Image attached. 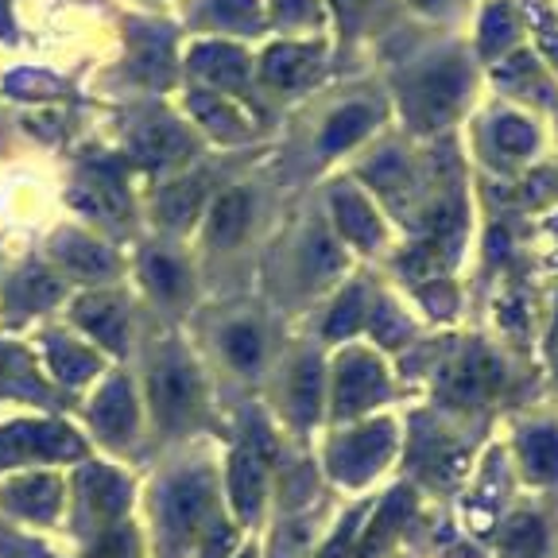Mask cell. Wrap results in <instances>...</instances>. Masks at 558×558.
<instances>
[{
    "mask_svg": "<svg viewBox=\"0 0 558 558\" xmlns=\"http://www.w3.org/2000/svg\"><path fill=\"white\" fill-rule=\"evenodd\" d=\"M151 408L167 430H183L202 408V380L198 368L179 353H167L151 368Z\"/></svg>",
    "mask_w": 558,
    "mask_h": 558,
    "instance_id": "cell-1",
    "label": "cell"
},
{
    "mask_svg": "<svg viewBox=\"0 0 558 558\" xmlns=\"http://www.w3.org/2000/svg\"><path fill=\"white\" fill-rule=\"evenodd\" d=\"M44 458V462H78L86 442L62 423H12L0 427V465H16Z\"/></svg>",
    "mask_w": 558,
    "mask_h": 558,
    "instance_id": "cell-2",
    "label": "cell"
},
{
    "mask_svg": "<svg viewBox=\"0 0 558 558\" xmlns=\"http://www.w3.org/2000/svg\"><path fill=\"white\" fill-rule=\"evenodd\" d=\"M209 505H214V477L209 473H183L163 488L159 497V520H163V532L171 539V547H183L198 523L206 520Z\"/></svg>",
    "mask_w": 558,
    "mask_h": 558,
    "instance_id": "cell-3",
    "label": "cell"
},
{
    "mask_svg": "<svg viewBox=\"0 0 558 558\" xmlns=\"http://www.w3.org/2000/svg\"><path fill=\"white\" fill-rule=\"evenodd\" d=\"M396 446V435H392V423H368V427L353 430L345 435L341 442H333L330 450V473L345 485H361L368 481L384 462H388V453Z\"/></svg>",
    "mask_w": 558,
    "mask_h": 558,
    "instance_id": "cell-4",
    "label": "cell"
},
{
    "mask_svg": "<svg viewBox=\"0 0 558 558\" xmlns=\"http://www.w3.org/2000/svg\"><path fill=\"white\" fill-rule=\"evenodd\" d=\"M462 94H465V66L450 62V66H438L430 74H423L411 86V94L403 97V113L415 121V129H438L462 105Z\"/></svg>",
    "mask_w": 558,
    "mask_h": 558,
    "instance_id": "cell-5",
    "label": "cell"
},
{
    "mask_svg": "<svg viewBox=\"0 0 558 558\" xmlns=\"http://www.w3.org/2000/svg\"><path fill=\"white\" fill-rule=\"evenodd\" d=\"M268 458H271V442L260 435H253L241 450L233 453L229 462V497L233 508L244 523L260 512V497H264V473H268Z\"/></svg>",
    "mask_w": 558,
    "mask_h": 558,
    "instance_id": "cell-6",
    "label": "cell"
},
{
    "mask_svg": "<svg viewBox=\"0 0 558 558\" xmlns=\"http://www.w3.org/2000/svg\"><path fill=\"white\" fill-rule=\"evenodd\" d=\"M388 396V373L376 357L353 349L338 361V415H357Z\"/></svg>",
    "mask_w": 558,
    "mask_h": 558,
    "instance_id": "cell-7",
    "label": "cell"
},
{
    "mask_svg": "<svg viewBox=\"0 0 558 558\" xmlns=\"http://www.w3.org/2000/svg\"><path fill=\"white\" fill-rule=\"evenodd\" d=\"M54 260L78 279H109L117 271V256L101 241L78 233V229L54 236Z\"/></svg>",
    "mask_w": 558,
    "mask_h": 558,
    "instance_id": "cell-8",
    "label": "cell"
},
{
    "mask_svg": "<svg viewBox=\"0 0 558 558\" xmlns=\"http://www.w3.org/2000/svg\"><path fill=\"white\" fill-rule=\"evenodd\" d=\"M74 202L109 221H121L124 214H129V198H124V191H121V174L109 163H97L82 174L78 186H74Z\"/></svg>",
    "mask_w": 558,
    "mask_h": 558,
    "instance_id": "cell-9",
    "label": "cell"
},
{
    "mask_svg": "<svg viewBox=\"0 0 558 558\" xmlns=\"http://www.w3.org/2000/svg\"><path fill=\"white\" fill-rule=\"evenodd\" d=\"M78 497L94 520L109 523L129 508V485L113 470H105V465H86L78 477Z\"/></svg>",
    "mask_w": 558,
    "mask_h": 558,
    "instance_id": "cell-10",
    "label": "cell"
},
{
    "mask_svg": "<svg viewBox=\"0 0 558 558\" xmlns=\"http://www.w3.org/2000/svg\"><path fill=\"white\" fill-rule=\"evenodd\" d=\"M4 500H9L20 515H27V520L47 523V520H54V512L62 508V485L51 473H32V477L12 481V485L4 488Z\"/></svg>",
    "mask_w": 558,
    "mask_h": 558,
    "instance_id": "cell-11",
    "label": "cell"
},
{
    "mask_svg": "<svg viewBox=\"0 0 558 558\" xmlns=\"http://www.w3.org/2000/svg\"><path fill=\"white\" fill-rule=\"evenodd\" d=\"M191 151H194L191 136L171 121L144 124V129L136 132V140H132V156L144 167H167V163H174V159L191 156Z\"/></svg>",
    "mask_w": 558,
    "mask_h": 558,
    "instance_id": "cell-12",
    "label": "cell"
},
{
    "mask_svg": "<svg viewBox=\"0 0 558 558\" xmlns=\"http://www.w3.org/2000/svg\"><path fill=\"white\" fill-rule=\"evenodd\" d=\"M94 427L101 430L105 438H129L132 435V427H136V403H132V388H129V380H109L97 392V400H94Z\"/></svg>",
    "mask_w": 558,
    "mask_h": 558,
    "instance_id": "cell-13",
    "label": "cell"
},
{
    "mask_svg": "<svg viewBox=\"0 0 558 558\" xmlns=\"http://www.w3.org/2000/svg\"><path fill=\"white\" fill-rule=\"evenodd\" d=\"M74 318H78V323L86 326V330L94 333L105 349H113V353H121L124 349V330H129V323H124V311H121L117 299L86 295L78 303V311H74Z\"/></svg>",
    "mask_w": 558,
    "mask_h": 558,
    "instance_id": "cell-14",
    "label": "cell"
},
{
    "mask_svg": "<svg viewBox=\"0 0 558 558\" xmlns=\"http://www.w3.org/2000/svg\"><path fill=\"white\" fill-rule=\"evenodd\" d=\"M191 70H198L202 78H209L214 86L229 89V86H241L244 82V74H248V59H244L241 47L202 44L191 51Z\"/></svg>",
    "mask_w": 558,
    "mask_h": 558,
    "instance_id": "cell-15",
    "label": "cell"
},
{
    "mask_svg": "<svg viewBox=\"0 0 558 558\" xmlns=\"http://www.w3.org/2000/svg\"><path fill=\"white\" fill-rule=\"evenodd\" d=\"M314 70H318V51H311V47L283 44L264 54V78L271 86H283V89L306 86L314 78Z\"/></svg>",
    "mask_w": 558,
    "mask_h": 558,
    "instance_id": "cell-16",
    "label": "cell"
},
{
    "mask_svg": "<svg viewBox=\"0 0 558 558\" xmlns=\"http://www.w3.org/2000/svg\"><path fill=\"white\" fill-rule=\"evenodd\" d=\"M333 214H338V226L345 233V241L361 244V248H373L380 241V221H376L373 206L361 198L357 191H333Z\"/></svg>",
    "mask_w": 558,
    "mask_h": 558,
    "instance_id": "cell-17",
    "label": "cell"
},
{
    "mask_svg": "<svg viewBox=\"0 0 558 558\" xmlns=\"http://www.w3.org/2000/svg\"><path fill=\"white\" fill-rule=\"evenodd\" d=\"M186 105H191V113L198 117V124H206L214 136H221V140H244V136H248V121H244V117L236 113L233 105H229L221 94L194 89Z\"/></svg>",
    "mask_w": 558,
    "mask_h": 558,
    "instance_id": "cell-18",
    "label": "cell"
},
{
    "mask_svg": "<svg viewBox=\"0 0 558 558\" xmlns=\"http://www.w3.org/2000/svg\"><path fill=\"white\" fill-rule=\"evenodd\" d=\"M59 295H62V283L51 276V271H47V268H27V271H20V276L12 279L9 306L16 314L47 311L51 303H59Z\"/></svg>",
    "mask_w": 558,
    "mask_h": 558,
    "instance_id": "cell-19",
    "label": "cell"
},
{
    "mask_svg": "<svg viewBox=\"0 0 558 558\" xmlns=\"http://www.w3.org/2000/svg\"><path fill=\"white\" fill-rule=\"evenodd\" d=\"M202 194H206L202 179H183V183H171L163 194H159V202H156L159 221H163L167 229H186L194 218H198Z\"/></svg>",
    "mask_w": 558,
    "mask_h": 558,
    "instance_id": "cell-20",
    "label": "cell"
},
{
    "mask_svg": "<svg viewBox=\"0 0 558 558\" xmlns=\"http://www.w3.org/2000/svg\"><path fill=\"white\" fill-rule=\"evenodd\" d=\"M408 512H411V493H392V497L384 500L380 512H376L373 523H368V532L361 535L357 558H373L376 550H384V543L400 532V523L408 520Z\"/></svg>",
    "mask_w": 558,
    "mask_h": 558,
    "instance_id": "cell-21",
    "label": "cell"
},
{
    "mask_svg": "<svg viewBox=\"0 0 558 558\" xmlns=\"http://www.w3.org/2000/svg\"><path fill=\"white\" fill-rule=\"evenodd\" d=\"M248 214H253V202L244 191H229L214 202V214H209V236L218 244L241 241V233L248 229Z\"/></svg>",
    "mask_w": 558,
    "mask_h": 558,
    "instance_id": "cell-22",
    "label": "cell"
},
{
    "mask_svg": "<svg viewBox=\"0 0 558 558\" xmlns=\"http://www.w3.org/2000/svg\"><path fill=\"white\" fill-rule=\"evenodd\" d=\"M318 403H323V368L311 357L291 376V415H295L299 427H311L318 418Z\"/></svg>",
    "mask_w": 558,
    "mask_h": 558,
    "instance_id": "cell-23",
    "label": "cell"
},
{
    "mask_svg": "<svg viewBox=\"0 0 558 558\" xmlns=\"http://www.w3.org/2000/svg\"><path fill=\"white\" fill-rule=\"evenodd\" d=\"M520 453H523V465H527V473H532L535 481L558 477V430H550V427L523 430Z\"/></svg>",
    "mask_w": 558,
    "mask_h": 558,
    "instance_id": "cell-24",
    "label": "cell"
},
{
    "mask_svg": "<svg viewBox=\"0 0 558 558\" xmlns=\"http://www.w3.org/2000/svg\"><path fill=\"white\" fill-rule=\"evenodd\" d=\"M547 547V532L535 515H512L500 532V555L505 558H539Z\"/></svg>",
    "mask_w": 558,
    "mask_h": 558,
    "instance_id": "cell-25",
    "label": "cell"
},
{
    "mask_svg": "<svg viewBox=\"0 0 558 558\" xmlns=\"http://www.w3.org/2000/svg\"><path fill=\"white\" fill-rule=\"evenodd\" d=\"M368 124H373V109H368V105H349V109L333 113L330 124H326V132H323V151L326 156H333V151L357 144V140L368 132Z\"/></svg>",
    "mask_w": 558,
    "mask_h": 558,
    "instance_id": "cell-26",
    "label": "cell"
},
{
    "mask_svg": "<svg viewBox=\"0 0 558 558\" xmlns=\"http://www.w3.org/2000/svg\"><path fill=\"white\" fill-rule=\"evenodd\" d=\"M0 392H24V396H47V388L35 376V365L24 349L0 345Z\"/></svg>",
    "mask_w": 558,
    "mask_h": 558,
    "instance_id": "cell-27",
    "label": "cell"
},
{
    "mask_svg": "<svg viewBox=\"0 0 558 558\" xmlns=\"http://www.w3.org/2000/svg\"><path fill=\"white\" fill-rule=\"evenodd\" d=\"M47 361H51V368L66 384H82L97 373L94 353L82 349V345H74V341H62V338H47Z\"/></svg>",
    "mask_w": 558,
    "mask_h": 558,
    "instance_id": "cell-28",
    "label": "cell"
},
{
    "mask_svg": "<svg viewBox=\"0 0 558 558\" xmlns=\"http://www.w3.org/2000/svg\"><path fill=\"white\" fill-rule=\"evenodd\" d=\"M497 380H500V368L477 353V357L465 361V365L450 376V396H458V400H477V396H485Z\"/></svg>",
    "mask_w": 558,
    "mask_h": 558,
    "instance_id": "cell-29",
    "label": "cell"
},
{
    "mask_svg": "<svg viewBox=\"0 0 558 558\" xmlns=\"http://www.w3.org/2000/svg\"><path fill=\"white\" fill-rule=\"evenodd\" d=\"M171 54H167V39H159V35H151V39H140L136 47V74L140 78H148L151 86H159V82L171 78Z\"/></svg>",
    "mask_w": 558,
    "mask_h": 558,
    "instance_id": "cell-30",
    "label": "cell"
},
{
    "mask_svg": "<svg viewBox=\"0 0 558 558\" xmlns=\"http://www.w3.org/2000/svg\"><path fill=\"white\" fill-rule=\"evenodd\" d=\"M144 276H148L151 291H156V295H163V299H174V295H183V291H186V271L163 253L148 256V271H144Z\"/></svg>",
    "mask_w": 558,
    "mask_h": 558,
    "instance_id": "cell-31",
    "label": "cell"
},
{
    "mask_svg": "<svg viewBox=\"0 0 558 558\" xmlns=\"http://www.w3.org/2000/svg\"><path fill=\"white\" fill-rule=\"evenodd\" d=\"M226 353L236 368H253L256 361H260V333H256L253 326H229Z\"/></svg>",
    "mask_w": 558,
    "mask_h": 558,
    "instance_id": "cell-32",
    "label": "cell"
},
{
    "mask_svg": "<svg viewBox=\"0 0 558 558\" xmlns=\"http://www.w3.org/2000/svg\"><path fill=\"white\" fill-rule=\"evenodd\" d=\"M361 318H365V291L361 288H349L345 295H341L338 311H333L330 326H326V333L330 338H341V333H353L361 326Z\"/></svg>",
    "mask_w": 558,
    "mask_h": 558,
    "instance_id": "cell-33",
    "label": "cell"
},
{
    "mask_svg": "<svg viewBox=\"0 0 558 558\" xmlns=\"http://www.w3.org/2000/svg\"><path fill=\"white\" fill-rule=\"evenodd\" d=\"M209 16L226 27H256L260 4L256 0H209Z\"/></svg>",
    "mask_w": 558,
    "mask_h": 558,
    "instance_id": "cell-34",
    "label": "cell"
},
{
    "mask_svg": "<svg viewBox=\"0 0 558 558\" xmlns=\"http://www.w3.org/2000/svg\"><path fill=\"white\" fill-rule=\"evenodd\" d=\"M89 558H140L136 555V535H132V527H124V523L109 527V532L101 535V543H97V547L89 550Z\"/></svg>",
    "mask_w": 558,
    "mask_h": 558,
    "instance_id": "cell-35",
    "label": "cell"
},
{
    "mask_svg": "<svg viewBox=\"0 0 558 558\" xmlns=\"http://www.w3.org/2000/svg\"><path fill=\"white\" fill-rule=\"evenodd\" d=\"M497 144L505 151H512V156H520V151H527L535 144V129L527 121H520V117H505V121H497Z\"/></svg>",
    "mask_w": 558,
    "mask_h": 558,
    "instance_id": "cell-36",
    "label": "cell"
},
{
    "mask_svg": "<svg viewBox=\"0 0 558 558\" xmlns=\"http://www.w3.org/2000/svg\"><path fill=\"white\" fill-rule=\"evenodd\" d=\"M373 333H376V341H380V345H400V341L408 338V323L400 318V311H396V306L380 303V306H376V314H373Z\"/></svg>",
    "mask_w": 558,
    "mask_h": 558,
    "instance_id": "cell-37",
    "label": "cell"
},
{
    "mask_svg": "<svg viewBox=\"0 0 558 558\" xmlns=\"http://www.w3.org/2000/svg\"><path fill=\"white\" fill-rule=\"evenodd\" d=\"M233 527L229 523H214L206 535V547H202V558H226L233 550Z\"/></svg>",
    "mask_w": 558,
    "mask_h": 558,
    "instance_id": "cell-38",
    "label": "cell"
},
{
    "mask_svg": "<svg viewBox=\"0 0 558 558\" xmlns=\"http://www.w3.org/2000/svg\"><path fill=\"white\" fill-rule=\"evenodd\" d=\"M353 527H357V515H349V523H341V532L333 535L330 543H326V550L318 558H345L349 555V547H353Z\"/></svg>",
    "mask_w": 558,
    "mask_h": 558,
    "instance_id": "cell-39",
    "label": "cell"
},
{
    "mask_svg": "<svg viewBox=\"0 0 558 558\" xmlns=\"http://www.w3.org/2000/svg\"><path fill=\"white\" fill-rule=\"evenodd\" d=\"M373 4H376V0H333V9H338V16H341V24H345V27H357L361 20L373 12Z\"/></svg>",
    "mask_w": 558,
    "mask_h": 558,
    "instance_id": "cell-40",
    "label": "cell"
},
{
    "mask_svg": "<svg viewBox=\"0 0 558 558\" xmlns=\"http://www.w3.org/2000/svg\"><path fill=\"white\" fill-rule=\"evenodd\" d=\"M508 32H512V24H508L505 12H500V9L488 12V20H485V51H497V39L505 44Z\"/></svg>",
    "mask_w": 558,
    "mask_h": 558,
    "instance_id": "cell-41",
    "label": "cell"
},
{
    "mask_svg": "<svg viewBox=\"0 0 558 558\" xmlns=\"http://www.w3.org/2000/svg\"><path fill=\"white\" fill-rule=\"evenodd\" d=\"M276 12H279V20L295 24V20H311L314 16V4H311V0H276Z\"/></svg>",
    "mask_w": 558,
    "mask_h": 558,
    "instance_id": "cell-42",
    "label": "cell"
},
{
    "mask_svg": "<svg viewBox=\"0 0 558 558\" xmlns=\"http://www.w3.org/2000/svg\"><path fill=\"white\" fill-rule=\"evenodd\" d=\"M0 32H9V0H0Z\"/></svg>",
    "mask_w": 558,
    "mask_h": 558,
    "instance_id": "cell-43",
    "label": "cell"
},
{
    "mask_svg": "<svg viewBox=\"0 0 558 558\" xmlns=\"http://www.w3.org/2000/svg\"><path fill=\"white\" fill-rule=\"evenodd\" d=\"M415 4H418V9H427V12H438L446 4V0H415Z\"/></svg>",
    "mask_w": 558,
    "mask_h": 558,
    "instance_id": "cell-44",
    "label": "cell"
},
{
    "mask_svg": "<svg viewBox=\"0 0 558 558\" xmlns=\"http://www.w3.org/2000/svg\"><path fill=\"white\" fill-rule=\"evenodd\" d=\"M241 558H256V555H253V550H244V555H241Z\"/></svg>",
    "mask_w": 558,
    "mask_h": 558,
    "instance_id": "cell-45",
    "label": "cell"
}]
</instances>
